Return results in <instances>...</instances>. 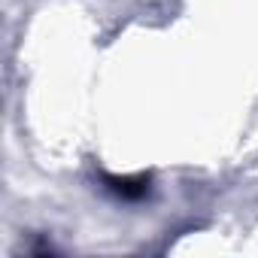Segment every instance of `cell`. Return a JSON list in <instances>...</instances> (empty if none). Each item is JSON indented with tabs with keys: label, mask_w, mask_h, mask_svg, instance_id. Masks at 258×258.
<instances>
[{
	"label": "cell",
	"mask_w": 258,
	"mask_h": 258,
	"mask_svg": "<svg viewBox=\"0 0 258 258\" xmlns=\"http://www.w3.org/2000/svg\"><path fill=\"white\" fill-rule=\"evenodd\" d=\"M106 185L127 201H137L149 191V176H106Z\"/></svg>",
	"instance_id": "1"
}]
</instances>
